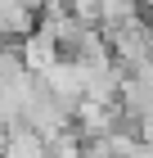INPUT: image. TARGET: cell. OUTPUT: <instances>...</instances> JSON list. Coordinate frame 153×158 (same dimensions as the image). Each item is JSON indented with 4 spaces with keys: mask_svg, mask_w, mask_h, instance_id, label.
Listing matches in <instances>:
<instances>
[{
    "mask_svg": "<svg viewBox=\"0 0 153 158\" xmlns=\"http://www.w3.org/2000/svg\"><path fill=\"white\" fill-rule=\"evenodd\" d=\"M72 18H81L86 27H99V0H63Z\"/></svg>",
    "mask_w": 153,
    "mask_h": 158,
    "instance_id": "cell-3",
    "label": "cell"
},
{
    "mask_svg": "<svg viewBox=\"0 0 153 158\" xmlns=\"http://www.w3.org/2000/svg\"><path fill=\"white\" fill-rule=\"evenodd\" d=\"M5 158H50V145L27 122H14L9 131H5Z\"/></svg>",
    "mask_w": 153,
    "mask_h": 158,
    "instance_id": "cell-2",
    "label": "cell"
},
{
    "mask_svg": "<svg viewBox=\"0 0 153 158\" xmlns=\"http://www.w3.org/2000/svg\"><path fill=\"white\" fill-rule=\"evenodd\" d=\"M140 140H144V145H153V113H149V118H140Z\"/></svg>",
    "mask_w": 153,
    "mask_h": 158,
    "instance_id": "cell-4",
    "label": "cell"
},
{
    "mask_svg": "<svg viewBox=\"0 0 153 158\" xmlns=\"http://www.w3.org/2000/svg\"><path fill=\"white\" fill-rule=\"evenodd\" d=\"M45 86L68 104L72 113H77V104L86 99V63H68V59H63L59 68H50V73H45Z\"/></svg>",
    "mask_w": 153,
    "mask_h": 158,
    "instance_id": "cell-1",
    "label": "cell"
}]
</instances>
